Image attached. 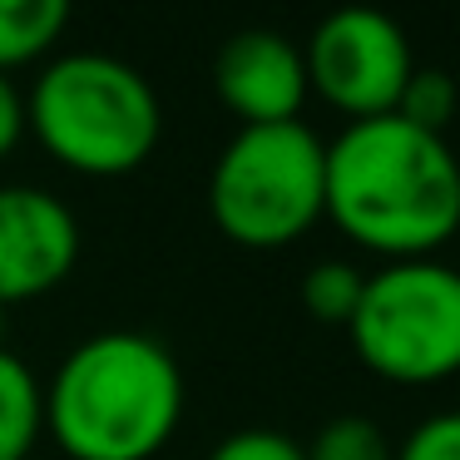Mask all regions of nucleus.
<instances>
[{
	"mask_svg": "<svg viewBox=\"0 0 460 460\" xmlns=\"http://www.w3.org/2000/svg\"><path fill=\"white\" fill-rule=\"evenodd\" d=\"M302 65H307V94H322L347 119H376V114H396L416 55L391 15L351 5L317 21Z\"/></svg>",
	"mask_w": 460,
	"mask_h": 460,
	"instance_id": "6",
	"label": "nucleus"
},
{
	"mask_svg": "<svg viewBox=\"0 0 460 460\" xmlns=\"http://www.w3.org/2000/svg\"><path fill=\"white\" fill-rule=\"evenodd\" d=\"M361 288H367V272H361L357 262H341V258L312 262L307 278H302V307H307V317L322 322V327H347V322L357 317Z\"/></svg>",
	"mask_w": 460,
	"mask_h": 460,
	"instance_id": "11",
	"label": "nucleus"
},
{
	"mask_svg": "<svg viewBox=\"0 0 460 460\" xmlns=\"http://www.w3.org/2000/svg\"><path fill=\"white\" fill-rule=\"evenodd\" d=\"M322 213L386 262L430 258L460 233V159L446 134L396 114L351 119L327 144Z\"/></svg>",
	"mask_w": 460,
	"mask_h": 460,
	"instance_id": "1",
	"label": "nucleus"
},
{
	"mask_svg": "<svg viewBox=\"0 0 460 460\" xmlns=\"http://www.w3.org/2000/svg\"><path fill=\"white\" fill-rule=\"evenodd\" d=\"M80 262V223L55 193L31 183L0 189V307L45 297Z\"/></svg>",
	"mask_w": 460,
	"mask_h": 460,
	"instance_id": "7",
	"label": "nucleus"
},
{
	"mask_svg": "<svg viewBox=\"0 0 460 460\" xmlns=\"http://www.w3.org/2000/svg\"><path fill=\"white\" fill-rule=\"evenodd\" d=\"M327 203V144L302 119L243 124L218 154L208 179V208L223 238L272 252L297 243Z\"/></svg>",
	"mask_w": 460,
	"mask_h": 460,
	"instance_id": "4",
	"label": "nucleus"
},
{
	"mask_svg": "<svg viewBox=\"0 0 460 460\" xmlns=\"http://www.w3.org/2000/svg\"><path fill=\"white\" fill-rule=\"evenodd\" d=\"M0 351H5V307H0Z\"/></svg>",
	"mask_w": 460,
	"mask_h": 460,
	"instance_id": "17",
	"label": "nucleus"
},
{
	"mask_svg": "<svg viewBox=\"0 0 460 460\" xmlns=\"http://www.w3.org/2000/svg\"><path fill=\"white\" fill-rule=\"evenodd\" d=\"M45 430V391L35 371L15 357L11 347L0 351V460H25Z\"/></svg>",
	"mask_w": 460,
	"mask_h": 460,
	"instance_id": "9",
	"label": "nucleus"
},
{
	"mask_svg": "<svg viewBox=\"0 0 460 460\" xmlns=\"http://www.w3.org/2000/svg\"><path fill=\"white\" fill-rule=\"evenodd\" d=\"M70 25L65 0H0V75L40 60Z\"/></svg>",
	"mask_w": 460,
	"mask_h": 460,
	"instance_id": "10",
	"label": "nucleus"
},
{
	"mask_svg": "<svg viewBox=\"0 0 460 460\" xmlns=\"http://www.w3.org/2000/svg\"><path fill=\"white\" fill-rule=\"evenodd\" d=\"M25 129L65 169L90 173V179H119L154 154L164 110L154 84L129 60L75 50L50 60L31 84Z\"/></svg>",
	"mask_w": 460,
	"mask_h": 460,
	"instance_id": "3",
	"label": "nucleus"
},
{
	"mask_svg": "<svg viewBox=\"0 0 460 460\" xmlns=\"http://www.w3.org/2000/svg\"><path fill=\"white\" fill-rule=\"evenodd\" d=\"M307 460H396L386 430L367 416H332L327 426L312 436V446H302Z\"/></svg>",
	"mask_w": 460,
	"mask_h": 460,
	"instance_id": "12",
	"label": "nucleus"
},
{
	"mask_svg": "<svg viewBox=\"0 0 460 460\" xmlns=\"http://www.w3.org/2000/svg\"><path fill=\"white\" fill-rule=\"evenodd\" d=\"M208 460H307L302 446L282 430H268V426H252V430H233L213 446Z\"/></svg>",
	"mask_w": 460,
	"mask_h": 460,
	"instance_id": "15",
	"label": "nucleus"
},
{
	"mask_svg": "<svg viewBox=\"0 0 460 460\" xmlns=\"http://www.w3.org/2000/svg\"><path fill=\"white\" fill-rule=\"evenodd\" d=\"M456 104H460V90L446 70H411L406 90L396 100V119L416 124L426 134H446V124L456 119Z\"/></svg>",
	"mask_w": 460,
	"mask_h": 460,
	"instance_id": "13",
	"label": "nucleus"
},
{
	"mask_svg": "<svg viewBox=\"0 0 460 460\" xmlns=\"http://www.w3.org/2000/svg\"><path fill=\"white\" fill-rule=\"evenodd\" d=\"M361 367L396 386H436L460 371V268L436 258L367 272L347 322Z\"/></svg>",
	"mask_w": 460,
	"mask_h": 460,
	"instance_id": "5",
	"label": "nucleus"
},
{
	"mask_svg": "<svg viewBox=\"0 0 460 460\" xmlns=\"http://www.w3.org/2000/svg\"><path fill=\"white\" fill-rule=\"evenodd\" d=\"M213 90L243 124H288L307 100V65L288 35L238 31L218 50Z\"/></svg>",
	"mask_w": 460,
	"mask_h": 460,
	"instance_id": "8",
	"label": "nucleus"
},
{
	"mask_svg": "<svg viewBox=\"0 0 460 460\" xmlns=\"http://www.w3.org/2000/svg\"><path fill=\"white\" fill-rule=\"evenodd\" d=\"M183 416V371L149 332H100L60 361L45 426L70 460H149Z\"/></svg>",
	"mask_w": 460,
	"mask_h": 460,
	"instance_id": "2",
	"label": "nucleus"
},
{
	"mask_svg": "<svg viewBox=\"0 0 460 460\" xmlns=\"http://www.w3.org/2000/svg\"><path fill=\"white\" fill-rule=\"evenodd\" d=\"M25 139V94L15 90L11 75H0V159Z\"/></svg>",
	"mask_w": 460,
	"mask_h": 460,
	"instance_id": "16",
	"label": "nucleus"
},
{
	"mask_svg": "<svg viewBox=\"0 0 460 460\" xmlns=\"http://www.w3.org/2000/svg\"><path fill=\"white\" fill-rule=\"evenodd\" d=\"M396 460H460V411H436L426 416L406 440Z\"/></svg>",
	"mask_w": 460,
	"mask_h": 460,
	"instance_id": "14",
	"label": "nucleus"
}]
</instances>
